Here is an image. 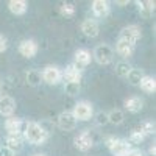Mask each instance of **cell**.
<instances>
[{"label":"cell","instance_id":"obj_1","mask_svg":"<svg viewBox=\"0 0 156 156\" xmlns=\"http://www.w3.org/2000/svg\"><path fill=\"white\" fill-rule=\"evenodd\" d=\"M22 134H23V139L28 140L33 145H42L48 139V134L41 128V125L37 122H25V128Z\"/></svg>","mask_w":156,"mask_h":156},{"label":"cell","instance_id":"obj_2","mask_svg":"<svg viewBox=\"0 0 156 156\" xmlns=\"http://www.w3.org/2000/svg\"><path fill=\"white\" fill-rule=\"evenodd\" d=\"M105 145L114 156H125L129 150H131V144L125 139H119L114 136H108L105 139Z\"/></svg>","mask_w":156,"mask_h":156},{"label":"cell","instance_id":"obj_3","mask_svg":"<svg viewBox=\"0 0 156 156\" xmlns=\"http://www.w3.org/2000/svg\"><path fill=\"white\" fill-rule=\"evenodd\" d=\"M92 58L100 64V66H108V64H111L112 59H114V50L108 44H98L94 48Z\"/></svg>","mask_w":156,"mask_h":156},{"label":"cell","instance_id":"obj_4","mask_svg":"<svg viewBox=\"0 0 156 156\" xmlns=\"http://www.w3.org/2000/svg\"><path fill=\"white\" fill-rule=\"evenodd\" d=\"M73 114V117L78 120H90L92 119V115H94V106H92V103H89L86 100H81V101H78L76 105L73 106V109L70 111Z\"/></svg>","mask_w":156,"mask_h":156},{"label":"cell","instance_id":"obj_5","mask_svg":"<svg viewBox=\"0 0 156 156\" xmlns=\"http://www.w3.org/2000/svg\"><path fill=\"white\" fill-rule=\"evenodd\" d=\"M41 76H42L44 83L53 86V84H58L62 80V70L58 66H45L44 70L41 72Z\"/></svg>","mask_w":156,"mask_h":156},{"label":"cell","instance_id":"obj_6","mask_svg":"<svg viewBox=\"0 0 156 156\" xmlns=\"http://www.w3.org/2000/svg\"><path fill=\"white\" fill-rule=\"evenodd\" d=\"M73 145L80 151H87V150H90L94 147V140H92V136H90L89 129H83V131H80L75 136Z\"/></svg>","mask_w":156,"mask_h":156},{"label":"cell","instance_id":"obj_7","mask_svg":"<svg viewBox=\"0 0 156 156\" xmlns=\"http://www.w3.org/2000/svg\"><path fill=\"white\" fill-rule=\"evenodd\" d=\"M140 36H142V31H140L139 25H126L125 28H122L119 39H123V41L136 45V42L140 39Z\"/></svg>","mask_w":156,"mask_h":156},{"label":"cell","instance_id":"obj_8","mask_svg":"<svg viewBox=\"0 0 156 156\" xmlns=\"http://www.w3.org/2000/svg\"><path fill=\"white\" fill-rule=\"evenodd\" d=\"M25 122L19 117H8L5 120V129L8 131V136H20L23 133Z\"/></svg>","mask_w":156,"mask_h":156},{"label":"cell","instance_id":"obj_9","mask_svg":"<svg viewBox=\"0 0 156 156\" xmlns=\"http://www.w3.org/2000/svg\"><path fill=\"white\" fill-rule=\"evenodd\" d=\"M58 126L62 129V131H72V129L76 128V119L73 117V114L70 111H62L58 115Z\"/></svg>","mask_w":156,"mask_h":156},{"label":"cell","instance_id":"obj_10","mask_svg":"<svg viewBox=\"0 0 156 156\" xmlns=\"http://www.w3.org/2000/svg\"><path fill=\"white\" fill-rule=\"evenodd\" d=\"M37 42L34 41V39H23V41H20L19 44V53L23 56V58H34L36 53H37Z\"/></svg>","mask_w":156,"mask_h":156},{"label":"cell","instance_id":"obj_11","mask_svg":"<svg viewBox=\"0 0 156 156\" xmlns=\"http://www.w3.org/2000/svg\"><path fill=\"white\" fill-rule=\"evenodd\" d=\"M16 111V100L11 95H0V115L12 117Z\"/></svg>","mask_w":156,"mask_h":156},{"label":"cell","instance_id":"obj_12","mask_svg":"<svg viewBox=\"0 0 156 156\" xmlns=\"http://www.w3.org/2000/svg\"><path fill=\"white\" fill-rule=\"evenodd\" d=\"M90 59H92V56H90V51H89V50H86V48H78V50L75 51V59H73L72 64H73L76 69H80V70L83 72V69H84L86 66H89Z\"/></svg>","mask_w":156,"mask_h":156},{"label":"cell","instance_id":"obj_13","mask_svg":"<svg viewBox=\"0 0 156 156\" xmlns=\"http://www.w3.org/2000/svg\"><path fill=\"white\" fill-rule=\"evenodd\" d=\"M81 31L87 37H97L100 33V25L95 19H84L81 23Z\"/></svg>","mask_w":156,"mask_h":156},{"label":"cell","instance_id":"obj_14","mask_svg":"<svg viewBox=\"0 0 156 156\" xmlns=\"http://www.w3.org/2000/svg\"><path fill=\"white\" fill-rule=\"evenodd\" d=\"M62 78L66 80V83H80L81 70L76 69L73 64H69V66L62 70Z\"/></svg>","mask_w":156,"mask_h":156},{"label":"cell","instance_id":"obj_15","mask_svg":"<svg viewBox=\"0 0 156 156\" xmlns=\"http://www.w3.org/2000/svg\"><path fill=\"white\" fill-rule=\"evenodd\" d=\"M90 6H92V12L97 17H106L109 14V3L106 0H94Z\"/></svg>","mask_w":156,"mask_h":156},{"label":"cell","instance_id":"obj_16","mask_svg":"<svg viewBox=\"0 0 156 156\" xmlns=\"http://www.w3.org/2000/svg\"><path fill=\"white\" fill-rule=\"evenodd\" d=\"M8 8H9V11L12 12V14L22 16V14L27 12L28 3L25 2V0H9V2H8Z\"/></svg>","mask_w":156,"mask_h":156},{"label":"cell","instance_id":"obj_17","mask_svg":"<svg viewBox=\"0 0 156 156\" xmlns=\"http://www.w3.org/2000/svg\"><path fill=\"white\" fill-rule=\"evenodd\" d=\"M115 51L120 56H123V58H129L133 55V51H134V45L126 42V41H123V39H119L117 44H115Z\"/></svg>","mask_w":156,"mask_h":156},{"label":"cell","instance_id":"obj_18","mask_svg":"<svg viewBox=\"0 0 156 156\" xmlns=\"http://www.w3.org/2000/svg\"><path fill=\"white\" fill-rule=\"evenodd\" d=\"M123 105H125L126 111L136 114V112H140V109L144 108V101H142V98H140V97H136V95H134V97L126 98Z\"/></svg>","mask_w":156,"mask_h":156},{"label":"cell","instance_id":"obj_19","mask_svg":"<svg viewBox=\"0 0 156 156\" xmlns=\"http://www.w3.org/2000/svg\"><path fill=\"white\" fill-rule=\"evenodd\" d=\"M139 87L144 90L145 94H153L156 90V80L150 75H144V78H142L140 83H139Z\"/></svg>","mask_w":156,"mask_h":156},{"label":"cell","instance_id":"obj_20","mask_svg":"<svg viewBox=\"0 0 156 156\" xmlns=\"http://www.w3.org/2000/svg\"><path fill=\"white\" fill-rule=\"evenodd\" d=\"M6 148H9L12 153L16 151H20L22 147H23V139L22 136H8L6 137Z\"/></svg>","mask_w":156,"mask_h":156},{"label":"cell","instance_id":"obj_21","mask_svg":"<svg viewBox=\"0 0 156 156\" xmlns=\"http://www.w3.org/2000/svg\"><path fill=\"white\" fill-rule=\"evenodd\" d=\"M25 80H27V83H28L30 86L36 87V86H39V84L42 83L41 72H37V70L31 69V70H28V72H27V75H25Z\"/></svg>","mask_w":156,"mask_h":156},{"label":"cell","instance_id":"obj_22","mask_svg":"<svg viewBox=\"0 0 156 156\" xmlns=\"http://www.w3.org/2000/svg\"><path fill=\"white\" fill-rule=\"evenodd\" d=\"M123 120H125L123 111H120V109H111V111L108 112V123L120 125V123H123Z\"/></svg>","mask_w":156,"mask_h":156},{"label":"cell","instance_id":"obj_23","mask_svg":"<svg viewBox=\"0 0 156 156\" xmlns=\"http://www.w3.org/2000/svg\"><path fill=\"white\" fill-rule=\"evenodd\" d=\"M137 6H139V12H140V16H144V17H150L153 12H154V2H137Z\"/></svg>","mask_w":156,"mask_h":156},{"label":"cell","instance_id":"obj_24","mask_svg":"<svg viewBox=\"0 0 156 156\" xmlns=\"http://www.w3.org/2000/svg\"><path fill=\"white\" fill-rule=\"evenodd\" d=\"M144 72H142V69H131L129 70V73H128V81H129V84H133V86H139V83H140V80L144 78Z\"/></svg>","mask_w":156,"mask_h":156},{"label":"cell","instance_id":"obj_25","mask_svg":"<svg viewBox=\"0 0 156 156\" xmlns=\"http://www.w3.org/2000/svg\"><path fill=\"white\" fill-rule=\"evenodd\" d=\"M131 69L133 67L129 66L128 61H119L115 64V73H117V76H120V78H126Z\"/></svg>","mask_w":156,"mask_h":156},{"label":"cell","instance_id":"obj_26","mask_svg":"<svg viewBox=\"0 0 156 156\" xmlns=\"http://www.w3.org/2000/svg\"><path fill=\"white\" fill-rule=\"evenodd\" d=\"M147 136H145V133L140 129V126H136L133 131H131V134H129V139H128V142L129 144H140L142 140H144Z\"/></svg>","mask_w":156,"mask_h":156},{"label":"cell","instance_id":"obj_27","mask_svg":"<svg viewBox=\"0 0 156 156\" xmlns=\"http://www.w3.org/2000/svg\"><path fill=\"white\" fill-rule=\"evenodd\" d=\"M80 83H66L64 84V92H66L67 95L73 97L76 94H80Z\"/></svg>","mask_w":156,"mask_h":156},{"label":"cell","instance_id":"obj_28","mask_svg":"<svg viewBox=\"0 0 156 156\" xmlns=\"http://www.w3.org/2000/svg\"><path fill=\"white\" fill-rule=\"evenodd\" d=\"M94 122H95L97 126H105V125H108V112L98 111V112L94 115Z\"/></svg>","mask_w":156,"mask_h":156},{"label":"cell","instance_id":"obj_29","mask_svg":"<svg viewBox=\"0 0 156 156\" xmlns=\"http://www.w3.org/2000/svg\"><path fill=\"white\" fill-rule=\"evenodd\" d=\"M59 12H61V16H64V17H72L75 14V6L72 3H62L59 6Z\"/></svg>","mask_w":156,"mask_h":156},{"label":"cell","instance_id":"obj_30","mask_svg":"<svg viewBox=\"0 0 156 156\" xmlns=\"http://www.w3.org/2000/svg\"><path fill=\"white\" fill-rule=\"evenodd\" d=\"M139 126H140L142 131L145 133V136H148V134H154V128H156V125H154L153 120H145V122H142Z\"/></svg>","mask_w":156,"mask_h":156},{"label":"cell","instance_id":"obj_31","mask_svg":"<svg viewBox=\"0 0 156 156\" xmlns=\"http://www.w3.org/2000/svg\"><path fill=\"white\" fill-rule=\"evenodd\" d=\"M8 48V42H6V37L0 34V53H3V51Z\"/></svg>","mask_w":156,"mask_h":156},{"label":"cell","instance_id":"obj_32","mask_svg":"<svg viewBox=\"0 0 156 156\" xmlns=\"http://www.w3.org/2000/svg\"><path fill=\"white\" fill-rule=\"evenodd\" d=\"M0 156H14V153L3 145V147H0Z\"/></svg>","mask_w":156,"mask_h":156},{"label":"cell","instance_id":"obj_33","mask_svg":"<svg viewBox=\"0 0 156 156\" xmlns=\"http://www.w3.org/2000/svg\"><path fill=\"white\" fill-rule=\"evenodd\" d=\"M125 156H145V154L142 153L140 150H137V148H131V150H129Z\"/></svg>","mask_w":156,"mask_h":156},{"label":"cell","instance_id":"obj_34","mask_svg":"<svg viewBox=\"0 0 156 156\" xmlns=\"http://www.w3.org/2000/svg\"><path fill=\"white\" fill-rule=\"evenodd\" d=\"M148 151H150V154H151V156H154V154H156V147H154V144L150 147V150H148Z\"/></svg>","mask_w":156,"mask_h":156},{"label":"cell","instance_id":"obj_35","mask_svg":"<svg viewBox=\"0 0 156 156\" xmlns=\"http://www.w3.org/2000/svg\"><path fill=\"white\" fill-rule=\"evenodd\" d=\"M117 5H128V0H122V2H117Z\"/></svg>","mask_w":156,"mask_h":156},{"label":"cell","instance_id":"obj_36","mask_svg":"<svg viewBox=\"0 0 156 156\" xmlns=\"http://www.w3.org/2000/svg\"><path fill=\"white\" fill-rule=\"evenodd\" d=\"M2 90H3V84H2V81H0V95H2Z\"/></svg>","mask_w":156,"mask_h":156},{"label":"cell","instance_id":"obj_37","mask_svg":"<svg viewBox=\"0 0 156 156\" xmlns=\"http://www.w3.org/2000/svg\"><path fill=\"white\" fill-rule=\"evenodd\" d=\"M33 156H45V154H41V153H36V154H33Z\"/></svg>","mask_w":156,"mask_h":156}]
</instances>
